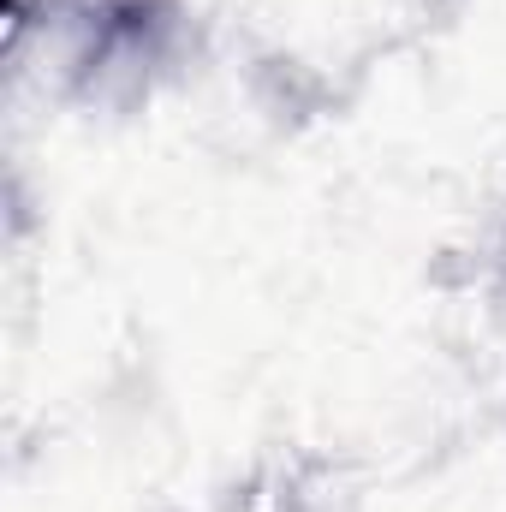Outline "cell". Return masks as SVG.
<instances>
[{
  "instance_id": "2",
  "label": "cell",
  "mask_w": 506,
  "mask_h": 512,
  "mask_svg": "<svg viewBox=\"0 0 506 512\" xmlns=\"http://www.w3.org/2000/svg\"><path fill=\"white\" fill-rule=\"evenodd\" d=\"M66 6H84V0H6V36L36 24V18H48V12H66Z\"/></svg>"
},
{
  "instance_id": "1",
  "label": "cell",
  "mask_w": 506,
  "mask_h": 512,
  "mask_svg": "<svg viewBox=\"0 0 506 512\" xmlns=\"http://www.w3.org/2000/svg\"><path fill=\"white\" fill-rule=\"evenodd\" d=\"M42 48L48 78L90 114H137L197 54V24L179 0H84L6 36V54Z\"/></svg>"
}]
</instances>
